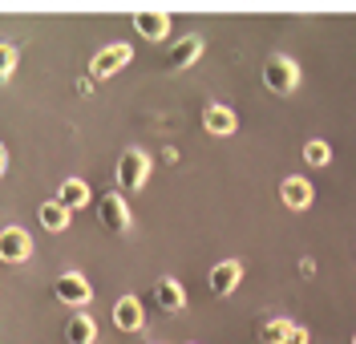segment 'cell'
Masks as SVG:
<instances>
[{"mask_svg":"<svg viewBox=\"0 0 356 344\" xmlns=\"http://www.w3.org/2000/svg\"><path fill=\"white\" fill-rule=\"evenodd\" d=\"M264 85L271 93H291L296 85H300V65L291 61V57H284V53H275V57H267V65H264Z\"/></svg>","mask_w":356,"mask_h":344,"instance_id":"cell-1","label":"cell"},{"mask_svg":"<svg viewBox=\"0 0 356 344\" xmlns=\"http://www.w3.org/2000/svg\"><path fill=\"white\" fill-rule=\"evenodd\" d=\"M150 179V158L142 154V150H126L122 158H118V186L122 190H142Z\"/></svg>","mask_w":356,"mask_h":344,"instance_id":"cell-2","label":"cell"},{"mask_svg":"<svg viewBox=\"0 0 356 344\" xmlns=\"http://www.w3.org/2000/svg\"><path fill=\"white\" fill-rule=\"evenodd\" d=\"M130 57H134V49L126 41H113V45H106L89 61V77H113L122 65H130Z\"/></svg>","mask_w":356,"mask_h":344,"instance_id":"cell-3","label":"cell"},{"mask_svg":"<svg viewBox=\"0 0 356 344\" xmlns=\"http://www.w3.org/2000/svg\"><path fill=\"white\" fill-rule=\"evenodd\" d=\"M53 292H57V300L69 304V308H86L89 300H93V288H89V279L81 272H65L53 284Z\"/></svg>","mask_w":356,"mask_h":344,"instance_id":"cell-4","label":"cell"},{"mask_svg":"<svg viewBox=\"0 0 356 344\" xmlns=\"http://www.w3.org/2000/svg\"><path fill=\"white\" fill-rule=\"evenodd\" d=\"M33 255V239H29V231L21 227H4L0 231V259L4 263H24Z\"/></svg>","mask_w":356,"mask_h":344,"instance_id":"cell-5","label":"cell"},{"mask_svg":"<svg viewBox=\"0 0 356 344\" xmlns=\"http://www.w3.org/2000/svg\"><path fill=\"white\" fill-rule=\"evenodd\" d=\"M97 223L106 231H126L130 227V206L122 195H106L102 203H97Z\"/></svg>","mask_w":356,"mask_h":344,"instance_id":"cell-6","label":"cell"},{"mask_svg":"<svg viewBox=\"0 0 356 344\" xmlns=\"http://www.w3.org/2000/svg\"><path fill=\"white\" fill-rule=\"evenodd\" d=\"M239 284H243V263L239 259H222V263L211 268V292L215 296H231Z\"/></svg>","mask_w":356,"mask_h":344,"instance_id":"cell-7","label":"cell"},{"mask_svg":"<svg viewBox=\"0 0 356 344\" xmlns=\"http://www.w3.org/2000/svg\"><path fill=\"white\" fill-rule=\"evenodd\" d=\"M280 199H284V206H288V211H308L312 199H316V190H312L308 179L291 174V179H284V183H280Z\"/></svg>","mask_w":356,"mask_h":344,"instance_id":"cell-8","label":"cell"},{"mask_svg":"<svg viewBox=\"0 0 356 344\" xmlns=\"http://www.w3.org/2000/svg\"><path fill=\"white\" fill-rule=\"evenodd\" d=\"M113 324L122 328V332H138L142 324H146V312H142V300L138 296H122L113 304Z\"/></svg>","mask_w":356,"mask_h":344,"instance_id":"cell-9","label":"cell"},{"mask_svg":"<svg viewBox=\"0 0 356 344\" xmlns=\"http://www.w3.org/2000/svg\"><path fill=\"white\" fill-rule=\"evenodd\" d=\"M199 57H202V37H199V33H191V37H182V41L170 49V57H166V69H170V73H178V69L195 65Z\"/></svg>","mask_w":356,"mask_h":344,"instance_id":"cell-10","label":"cell"},{"mask_svg":"<svg viewBox=\"0 0 356 344\" xmlns=\"http://www.w3.org/2000/svg\"><path fill=\"white\" fill-rule=\"evenodd\" d=\"M154 300H158V308H162V312H170V316H175V312L186 308V288H182L178 279L166 275V279H158V284H154Z\"/></svg>","mask_w":356,"mask_h":344,"instance_id":"cell-11","label":"cell"},{"mask_svg":"<svg viewBox=\"0 0 356 344\" xmlns=\"http://www.w3.org/2000/svg\"><path fill=\"white\" fill-rule=\"evenodd\" d=\"M134 28H138L146 41H162V37L170 33V17L158 13V8H142V13L134 17Z\"/></svg>","mask_w":356,"mask_h":344,"instance_id":"cell-12","label":"cell"},{"mask_svg":"<svg viewBox=\"0 0 356 344\" xmlns=\"http://www.w3.org/2000/svg\"><path fill=\"white\" fill-rule=\"evenodd\" d=\"M202 126L211 130V134H235L239 130V117H235V110H227V106H207V114H202Z\"/></svg>","mask_w":356,"mask_h":344,"instance_id":"cell-13","label":"cell"},{"mask_svg":"<svg viewBox=\"0 0 356 344\" xmlns=\"http://www.w3.org/2000/svg\"><path fill=\"white\" fill-rule=\"evenodd\" d=\"M57 203L65 206L69 215H73V211H81V206L89 203V183H81V179H65L61 190H57Z\"/></svg>","mask_w":356,"mask_h":344,"instance_id":"cell-14","label":"cell"},{"mask_svg":"<svg viewBox=\"0 0 356 344\" xmlns=\"http://www.w3.org/2000/svg\"><path fill=\"white\" fill-rule=\"evenodd\" d=\"M37 219H41L44 231H65L69 227V211L57 203V199H49V203L37 206Z\"/></svg>","mask_w":356,"mask_h":344,"instance_id":"cell-15","label":"cell"},{"mask_svg":"<svg viewBox=\"0 0 356 344\" xmlns=\"http://www.w3.org/2000/svg\"><path fill=\"white\" fill-rule=\"evenodd\" d=\"M93 320H89L86 312H77V316H69L65 324V344H93Z\"/></svg>","mask_w":356,"mask_h":344,"instance_id":"cell-16","label":"cell"},{"mask_svg":"<svg viewBox=\"0 0 356 344\" xmlns=\"http://www.w3.org/2000/svg\"><path fill=\"white\" fill-rule=\"evenodd\" d=\"M291 332V320H267L264 328H259V341L264 344H284Z\"/></svg>","mask_w":356,"mask_h":344,"instance_id":"cell-17","label":"cell"},{"mask_svg":"<svg viewBox=\"0 0 356 344\" xmlns=\"http://www.w3.org/2000/svg\"><path fill=\"white\" fill-rule=\"evenodd\" d=\"M304 162H308V166H328V162H332V150H328V142L312 138L308 146H304Z\"/></svg>","mask_w":356,"mask_h":344,"instance_id":"cell-18","label":"cell"},{"mask_svg":"<svg viewBox=\"0 0 356 344\" xmlns=\"http://www.w3.org/2000/svg\"><path fill=\"white\" fill-rule=\"evenodd\" d=\"M17 61H21V53H17V45H0V81H8V77H13V69H17Z\"/></svg>","mask_w":356,"mask_h":344,"instance_id":"cell-19","label":"cell"},{"mask_svg":"<svg viewBox=\"0 0 356 344\" xmlns=\"http://www.w3.org/2000/svg\"><path fill=\"white\" fill-rule=\"evenodd\" d=\"M284 344H308V328H296V324H291V332H288Z\"/></svg>","mask_w":356,"mask_h":344,"instance_id":"cell-20","label":"cell"},{"mask_svg":"<svg viewBox=\"0 0 356 344\" xmlns=\"http://www.w3.org/2000/svg\"><path fill=\"white\" fill-rule=\"evenodd\" d=\"M4 166H8V150L0 146V174H4Z\"/></svg>","mask_w":356,"mask_h":344,"instance_id":"cell-21","label":"cell"},{"mask_svg":"<svg viewBox=\"0 0 356 344\" xmlns=\"http://www.w3.org/2000/svg\"><path fill=\"white\" fill-rule=\"evenodd\" d=\"M353 344H356V336H353Z\"/></svg>","mask_w":356,"mask_h":344,"instance_id":"cell-22","label":"cell"}]
</instances>
